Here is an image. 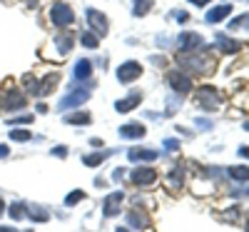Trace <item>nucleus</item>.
Instances as JSON below:
<instances>
[{
    "instance_id": "7c9ffc66",
    "label": "nucleus",
    "mask_w": 249,
    "mask_h": 232,
    "mask_svg": "<svg viewBox=\"0 0 249 232\" xmlns=\"http://www.w3.org/2000/svg\"><path fill=\"white\" fill-rule=\"evenodd\" d=\"M8 122H13V125H28V122H33V115L30 117L28 115L25 117H15V120H8Z\"/></svg>"
},
{
    "instance_id": "39448f33",
    "label": "nucleus",
    "mask_w": 249,
    "mask_h": 232,
    "mask_svg": "<svg viewBox=\"0 0 249 232\" xmlns=\"http://www.w3.org/2000/svg\"><path fill=\"white\" fill-rule=\"evenodd\" d=\"M25 105H28V100H25L23 93H18V90H8V93H5L3 108H8V110H23Z\"/></svg>"
},
{
    "instance_id": "a19ab883",
    "label": "nucleus",
    "mask_w": 249,
    "mask_h": 232,
    "mask_svg": "<svg viewBox=\"0 0 249 232\" xmlns=\"http://www.w3.org/2000/svg\"><path fill=\"white\" fill-rule=\"evenodd\" d=\"M244 128H247V130H249V122H244Z\"/></svg>"
},
{
    "instance_id": "c85d7f7f",
    "label": "nucleus",
    "mask_w": 249,
    "mask_h": 232,
    "mask_svg": "<svg viewBox=\"0 0 249 232\" xmlns=\"http://www.w3.org/2000/svg\"><path fill=\"white\" fill-rule=\"evenodd\" d=\"M237 28H249V15H242L234 23H230V30H237Z\"/></svg>"
},
{
    "instance_id": "412c9836",
    "label": "nucleus",
    "mask_w": 249,
    "mask_h": 232,
    "mask_svg": "<svg viewBox=\"0 0 249 232\" xmlns=\"http://www.w3.org/2000/svg\"><path fill=\"white\" fill-rule=\"evenodd\" d=\"M107 155H112V150L97 153V155H88V157H85V165H88V167H97V165H102V160H105Z\"/></svg>"
},
{
    "instance_id": "f8f14e48",
    "label": "nucleus",
    "mask_w": 249,
    "mask_h": 232,
    "mask_svg": "<svg viewBox=\"0 0 249 232\" xmlns=\"http://www.w3.org/2000/svg\"><path fill=\"white\" fill-rule=\"evenodd\" d=\"M120 205H122V193H115L105 200V207H102V213H105L107 217L110 215H117L120 213Z\"/></svg>"
},
{
    "instance_id": "aec40b11",
    "label": "nucleus",
    "mask_w": 249,
    "mask_h": 232,
    "mask_svg": "<svg viewBox=\"0 0 249 232\" xmlns=\"http://www.w3.org/2000/svg\"><path fill=\"white\" fill-rule=\"evenodd\" d=\"M230 177H234V180H239V182H247V180H249V167H242V165L230 167Z\"/></svg>"
},
{
    "instance_id": "4c0bfd02",
    "label": "nucleus",
    "mask_w": 249,
    "mask_h": 232,
    "mask_svg": "<svg viewBox=\"0 0 249 232\" xmlns=\"http://www.w3.org/2000/svg\"><path fill=\"white\" fill-rule=\"evenodd\" d=\"M0 232H15L13 227H0Z\"/></svg>"
},
{
    "instance_id": "f3484780",
    "label": "nucleus",
    "mask_w": 249,
    "mask_h": 232,
    "mask_svg": "<svg viewBox=\"0 0 249 232\" xmlns=\"http://www.w3.org/2000/svg\"><path fill=\"white\" fill-rule=\"evenodd\" d=\"M92 75V65H90V60H80L77 62V68H75V77L77 80H85Z\"/></svg>"
},
{
    "instance_id": "bb28decb",
    "label": "nucleus",
    "mask_w": 249,
    "mask_h": 232,
    "mask_svg": "<svg viewBox=\"0 0 249 232\" xmlns=\"http://www.w3.org/2000/svg\"><path fill=\"white\" fill-rule=\"evenodd\" d=\"M130 220H132L135 227H144V225H147V217H144L142 213H130Z\"/></svg>"
},
{
    "instance_id": "7ed1b4c3",
    "label": "nucleus",
    "mask_w": 249,
    "mask_h": 232,
    "mask_svg": "<svg viewBox=\"0 0 249 232\" xmlns=\"http://www.w3.org/2000/svg\"><path fill=\"white\" fill-rule=\"evenodd\" d=\"M140 75H142V65H140V62H135V60H130V62H124V65L117 68V80L120 82H132Z\"/></svg>"
},
{
    "instance_id": "0eeeda50",
    "label": "nucleus",
    "mask_w": 249,
    "mask_h": 232,
    "mask_svg": "<svg viewBox=\"0 0 249 232\" xmlns=\"http://www.w3.org/2000/svg\"><path fill=\"white\" fill-rule=\"evenodd\" d=\"M88 97H90V93H88V90H80V88H75V90H70V93H68V97L62 100L60 108H62V110H65V108H77V105H82Z\"/></svg>"
},
{
    "instance_id": "9b49d317",
    "label": "nucleus",
    "mask_w": 249,
    "mask_h": 232,
    "mask_svg": "<svg viewBox=\"0 0 249 232\" xmlns=\"http://www.w3.org/2000/svg\"><path fill=\"white\" fill-rule=\"evenodd\" d=\"M130 160H140V162H147V160H157V153L155 150H147V147H132L127 153Z\"/></svg>"
},
{
    "instance_id": "5701e85b",
    "label": "nucleus",
    "mask_w": 249,
    "mask_h": 232,
    "mask_svg": "<svg viewBox=\"0 0 249 232\" xmlns=\"http://www.w3.org/2000/svg\"><path fill=\"white\" fill-rule=\"evenodd\" d=\"M150 8H152V0H135V10H132V13L140 18V15H144V13H147Z\"/></svg>"
},
{
    "instance_id": "58836bf2",
    "label": "nucleus",
    "mask_w": 249,
    "mask_h": 232,
    "mask_svg": "<svg viewBox=\"0 0 249 232\" xmlns=\"http://www.w3.org/2000/svg\"><path fill=\"white\" fill-rule=\"evenodd\" d=\"M3 210H5V205H3V200H0V215H3Z\"/></svg>"
},
{
    "instance_id": "f03ea898",
    "label": "nucleus",
    "mask_w": 249,
    "mask_h": 232,
    "mask_svg": "<svg viewBox=\"0 0 249 232\" xmlns=\"http://www.w3.org/2000/svg\"><path fill=\"white\" fill-rule=\"evenodd\" d=\"M179 65L187 68L190 73H212L214 70V62L212 60H207V58H199V55H179Z\"/></svg>"
},
{
    "instance_id": "c9c22d12",
    "label": "nucleus",
    "mask_w": 249,
    "mask_h": 232,
    "mask_svg": "<svg viewBox=\"0 0 249 232\" xmlns=\"http://www.w3.org/2000/svg\"><path fill=\"white\" fill-rule=\"evenodd\" d=\"M239 155H242V157H249V147H242V150H239Z\"/></svg>"
},
{
    "instance_id": "2f4dec72",
    "label": "nucleus",
    "mask_w": 249,
    "mask_h": 232,
    "mask_svg": "<svg viewBox=\"0 0 249 232\" xmlns=\"http://www.w3.org/2000/svg\"><path fill=\"white\" fill-rule=\"evenodd\" d=\"M164 147H167V150H177L179 142H177V140H167V142H164Z\"/></svg>"
},
{
    "instance_id": "1a4fd4ad",
    "label": "nucleus",
    "mask_w": 249,
    "mask_h": 232,
    "mask_svg": "<svg viewBox=\"0 0 249 232\" xmlns=\"http://www.w3.org/2000/svg\"><path fill=\"white\" fill-rule=\"evenodd\" d=\"M132 182L137 185H152L155 182V170H150V167H137V170L130 175Z\"/></svg>"
},
{
    "instance_id": "dca6fc26",
    "label": "nucleus",
    "mask_w": 249,
    "mask_h": 232,
    "mask_svg": "<svg viewBox=\"0 0 249 232\" xmlns=\"http://www.w3.org/2000/svg\"><path fill=\"white\" fill-rule=\"evenodd\" d=\"M25 213H28L33 220H37V222H45V220H48V215H50L45 207H37V205H28V210H25Z\"/></svg>"
},
{
    "instance_id": "9d476101",
    "label": "nucleus",
    "mask_w": 249,
    "mask_h": 232,
    "mask_svg": "<svg viewBox=\"0 0 249 232\" xmlns=\"http://www.w3.org/2000/svg\"><path fill=\"white\" fill-rule=\"evenodd\" d=\"M179 43H182L184 50H190V53L204 45V43H202V38H199L197 33H184V35H179Z\"/></svg>"
},
{
    "instance_id": "423d86ee",
    "label": "nucleus",
    "mask_w": 249,
    "mask_h": 232,
    "mask_svg": "<svg viewBox=\"0 0 249 232\" xmlns=\"http://www.w3.org/2000/svg\"><path fill=\"white\" fill-rule=\"evenodd\" d=\"M88 23L95 28V33H97V35H105V33H107V28H110V25H107V18L102 15L100 10H88Z\"/></svg>"
},
{
    "instance_id": "473e14b6",
    "label": "nucleus",
    "mask_w": 249,
    "mask_h": 232,
    "mask_svg": "<svg viewBox=\"0 0 249 232\" xmlns=\"http://www.w3.org/2000/svg\"><path fill=\"white\" fill-rule=\"evenodd\" d=\"M53 153H55L57 157H65V155H68V150H65V147H55V150H53Z\"/></svg>"
},
{
    "instance_id": "ddd939ff",
    "label": "nucleus",
    "mask_w": 249,
    "mask_h": 232,
    "mask_svg": "<svg viewBox=\"0 0 249 232\" xmlns=\"http://www.w3.org/2000/svg\"><path fill=\"white\" fill-rule=\"evenodd\" d=\"M232 13V5H217V8H212L210 13H207V23H219L222 18H227Z\"/></svg>"
},
{
    "instance_id": "4be33fe9",
    "label": "nucleus",
    "mask_w": 249,
    "mask_h": 232,
    "mask_svg": "<svg viewBox=\"0 0 249 232\" xmlns=\"http://www.w3.org/2000/svg\"><path fill=\"white\" fill-rule=\"evenodd\" d=\"M57 50H60V55L70 53V50H72V38H68V35H57Z\"/></svg>"
},
{
    "instance_id": "b1692460",
    "label": "nucleus",
    "mask_w": 249,
    "mask_h": 232,
    "mask_svg": "<svg viewBox=\"0 0 249 232\" xmlns=\"http://www.w3.org/2000/svg\"><path fill=\"white\" fill-rule=\"evenodd\" d=\"M217 40H219V48H222L224 53H237V50H239V45H237V43H230L224 35H219Z\"/></svg>"
},
{
    "instance_id": "a878e982",
    "label": "nucleus",
    "mask_w": 249,
    "mask_h": 232,
    "mask_svg": "<svg viewBox=\"0 0 249 232\" xmlns=\"http://www.w3.org/2000/svg\"><path fill=\"white\" fill-rule=\"evenodd\" d=\"M82 197H85V193H82V190H75V193H70V195L65 197V205H77Z\"/></svg>"
},
{
    "instance_id": "20e7f679",
    "label": "nucleus",
    "mask_w": 249,
    "mask_h": 232,
    "mask_svg": "<svg viewBox=\"0 0 249 232\" xmlns=\"http://www.w3.org/2000/svg\"><path fill=\"white\" fill-rule=\"evenodd\" d=\"M167 82H170V88H175L177 93H190V88H192V80H190V75L177 73V70L167 73Z\"/></svg>"
},
{
    "instance_id": "f257e3e1",
    "label": "nucleus",
    "mask_w": 249,
    "mask_h": 232,
    "mask_svg": "<svg viewBox=\"0 0 249 232\" xmlns=\"http://www.w3.org/2000/svg\"><path fill=\"white\" fill-rule=\"evenodd\" d=\"M50 20L57 25V28H65V25H72L75 23V13L68 3H62V0H57V3H53L50 8Z\"/></svg>"
},
{
    "instance_id": "72a5a7b5",
    "label": "nucleus",
    "mask_w": 249,
    "mask_h": 232,
    "mask_svg": "<svg viewBox=\"0 0 249 232\" xmlns=\"http://www.w3.org/2000/svg\"><path fill=\"white\" fill-rule=\"evenodd\" d=\"M5 155H10V150H8L5 145H0V157H5Z\"/></svg>"
},
{
    "instance_id": "cd10ccee",
    "label": "nucleus",
    "mask_w": 249,
    "mask_h": 232,
    "mask_svg": "<svg viewBox=\"0 0 249 232\" xmlns=\"http://www.w3.org/2000/svg\"><path fill=\"white\" fill-rule=\"evenodd\" d=\"M82 45L85 48H97V38L92 33H82Z\"/></svg>"
},
{
    "instance_id": "ea45409f",
    "label": "nucleus",
    "mask_w": 249,
    "mask_h": 232,
    "mask_svg": "<svg viewBox=\"0 0 249 232\" xmlns=\"http://www.w3.org/2000/svg\"><path fill=\"white\" fill-rule=\"evenodd\" d=\"M117 232H127V230H124V227H120V230H117Z\"/></svg>"
},
{
    "instance_id": "a211bd4d",
    "label": "nucleus",
    "mask_w": 249,
    "mask_h": 232,
    "mask_svg": "<svg viewBox=\"0 0 249 232\" xmlns=\"http://www.w3.org/2000/svg\"><path fill=\"white\" fill-rule=\"evenodd\" d=\"M65 122H68V125H88V122H92V117H90L88 113H70V115L65 117Z\"/></svg>"
},
{
    "instance_id": "e433bc0d",
    "label": "nucleus",
    "mask_w": 249,
    "mask_h": 232,
    "mask_svg": "<svg viewBox=\"0 0 249 232\" xmlns=\"http://www.w3.org/2000/svg\"><path fill=\"white\" fill-rule=\"evenodd\" d=\"M192 3H195L197 8H202V5H207V0H192Z\"/></svg>"
},
{
    "instance_id": "393cba45",
    "label": "nucleus",
    "mask_w": 249,
    "mask_h": 232,
    "mask_svg": "<svg viewBox=\"0 0 249 232\" xmlns=\"http://www.w3.org/2000/svg\"><path fill=\"white\" fill-rule=\"evenodd\" d=\"M10 137H13V140H18V142H28V140H33L30 130H13V133H10Z\"/></svg>"
},
{
    "instance_id": "2eb2a0df",
    "label": "nucleus",
    "mask_w": 249,
    "mask_h": 232,
    "mask_svg": "<svg viewBox=\"0 0 249 232\" xmlns=\"http://www.w3.org/2000/svg\"><path fill=\"white\" fill-rule=\"evenodd\" d=\"M57 80H60V75H57V73L48 75V77L43 80V85H40V93H37V95H48V93H53V90L57 88Z\"/></svg>"
},
{
    "instance_id": "4468645a",
    "label": "nucleus",
    "mask_w": 249,
    "mask_h": 232,
    "mask_svg": "<svg viewBox=\"0 0 249 232\" xmlns=\"http://www.w3.org/2000/svg\"><path fill=\"white\" fill-rule=\"evenodd\" d=\"M120 135L122 137H142L144 135V125H122Z\"/></svg>"
},
{
    "instance_id": "79ce46f5",
    "label": "nucleus",
    "mask_w": 249,
    "mask_h": 232,
    "mask_svg": "<svg viewBox=\"0 0 249 232\" xmlns=\"http://www.w3.org/2000/svg\"><path fill=\"white\" fill-rule=\"evenodd\" d=\"M247 230H249V217H247Z\"/></svg>"
},
{
    "instance_id": "f704fd0d",
    "label": "nucleus",
    "mask_w": 249,
    "mask_h": 232,
    "mask_svg": "<svg viewBox=\"0 0 249 232\" xmlns=\"http://www.w3.org/2000/svg\"><path fill=\"white\" fill-rule=\"evenodd\" d=\"M90 142H92V147H102V140H100V137H92Z\"/></svg>"
},
{
    "instance_id": "c756f323",
    "label": "nucleus",
    "mask_w": 249,
    "mask_h": 232,
    "mask_svg": "<svg viewBox=\"0 0 249 232\" xmlns=\"http://www.w3.org/2000/svg\"><path fill=\"white\" fill-rule=\"evenodd\" d=\"M170 15H172V18H177L179 23H184V20H190V15H187V13H182V10H172Z\"/></svg>"
},
{
    "instance_id": "6e6552de",
    "label": "nucleus",
    "mask_w": 249,
    "mask_h": 232,
    "mask_svg": "<svg viewBox=\"0 0 249 232\" xmlns=\"http://www.w3.org/2000/svg\"><path fill=\"white\" fill-rule=\"evenodd\" d=\"M197 100H199V105H202V108H210V110H214V108H217V93H214L210 85L199 88V93H197Z\"/></svg>"
},
{
    "instance_id": "6ab92c4d",
    "label": "nucleus",
    "mask_w": 249,
    "mask_h": 232,
    "mask_svg": "<svg viewBox=\"0 0 249 232\" xmlns=\"http://www.w3.org/2000/svg\"><path fill=\"white\" fill-rule=\"evenodd\" d=\"M137 105H140V95H135V97H127V100L117 102V105H115V110H117V113H127V110H135Z\"/></svg>"
}]
</instances>
